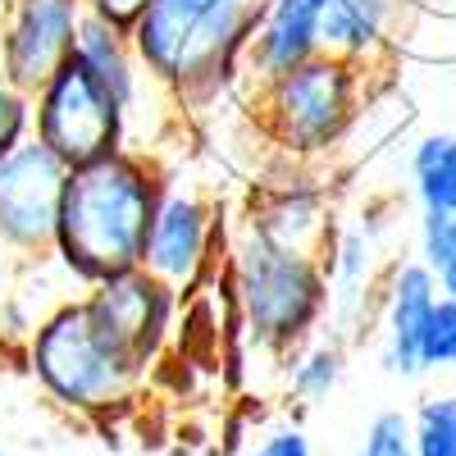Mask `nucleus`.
<instances>
[{
    "label": "nucleus",
    "mask_w": 456,
    "mask_h": 456,
    "mask_svg": "<svg viewBox=\"0 0 456 456\" xmlns=\"http://www.w3.org/2000/svg\"><path fill=\"white\" fill-rule=\"evenodd\" d=\"M165 187L169 174L160 160L137 146H119L101 160L69 169L51 251L64 279L87 292L114 274L142 270L151 219L160 210Z\"/></svg>",
    "instance_id": "nucleus-1"
},
{
    "label": "nucleus",
    "mask_w": 456,
    "mask_h": 456,
    "mask_svg": "<svg viewBox=\"0 0 456 456\" xmlns=\"http://www.w3.org/2000/svg\"><path fill=\"white\" fill-rule=\"evenodd\" d=\"M270 0H146L133 46L151 83L178 105H215L242 78L251 37Z\"/></svg>",
    "instance_id": "nucleus-2"
},
{
    "label": "nucleus",
    "mask_w": 456,
    "mask_h": 456,
    "mask_svg": "<svg viewBox=\"0 0 456 456\" xmlns=\"http://www.w3.org/2000/svg\"><path fill=\"white\" fill-rule=\"evenodd\" d=\"M233 301L238 315L265 352H301L315 338V329L329 320V265L320 251L283 247L265 238L251 219H242L233 251Z\"/></svg>",
    "instance_id": "nucleus-3"
},
{
    "label": "nucleus",
    "mask_w": 456,
    "mask_h": 456,
    "mask_svg": "<svg viewBox=\"0 0 456 456\" xmlns=\"http://www.w3.org/2000/svg\"><path fill=\"white\" fill-rule=\"evenodd\" d=\"M365 101V64L342 55H311L292 73L256 87V114L270 142L292 160H320L352 133Z\"/></svg>",
    "instance_id": "nucleus-4"
},
{
    "label": "nucleus",
    "mask_w": 456,
    "mask_h": 456,
    "mask_svg": "<svg viewBox=\"0 0 456 456\" xmlns=\"http://www.w3.org/2000/svg\"><path fill=\"white\" fill-rule=\"evenodd\" d=\"M23 356H28L32 379L42 384V393L73 415H105L114 406H124L142 384V374H133L96 338L83 311V297H64L32 329Z\"/></svg>",
    "instance_id": "nucleus-5"
},
{
    "label": "nucleus",
    "mask_w": 456,
    "mask_h": 456,
    "mask_svg": "<svg viewBox=\"0 0 456 456\" xmlns=\"http://www.w3.org/2000/svg\"><path fill=\"white\" fill-rule=\"evenodd\" d=\"M32 137L46 142L69 169H78L128 146V110L105 92V83L78 55H69L51 73V83L32 96Z\"/></svg>",
    "instance_id": "nucleus-6"
},
{
    "label": "nucleus",
    "mask_w": 456,
    "mask_h": 456,
    "mask_svg": "<svg viewBox=\"0 0 456 456\" xmlns=\"http://www.w3.org/2000/svg\"><path fill=\"white\" fill-rule=\"evenodd\" d=\"M69 165L46 142L28 137L0 160V251L14 260H51Z\"/></svg>",
    "instance_id": "nucleus-7"
},
{
    "label": "nucleus",
    "mask_w": 456,
    "mask_h": 456,
    "mask_svg": "<svg viewBox=\"0 0 456 456\" xmlns=\"http://www.w3.org/2000/svg\"><path fill=\"white\" fill-rule=\"evenodd\" d=\"M178 306H183V297L146 270L114 274L83 292V311H87L96 338L133 374H146V365H156Z\"/></svg>",
    "instance_id": "nucleus-8"
},
{
    "label": "nucleus",
    "mask_w": 456,
    "mask_h": 456,
    "mask_svg": "<svg viewBox=\"0 0 456 456\" xmlns=\"http://www.w3.org/2000/svg\"><path fill=\"white\" fill-rule=\"evenodd\" d=\"M83 0H5L0 5V73L37 96L73 55Z\"/></svg>",
    "instance_id": "nucleus-9"
},
{
    "label": "nucleus",
    "mask_w": 456,
    "mask_h": 456,
    "mask_svg": "<svg viewBox=\"0 0 456 456\" xmlns=\"http://www.w3.org/2000/svg\"><path fill=\"white\" fill-rule=\"evenodd\" d=\"M210 251H215V206L201 192H192V187L169 183L156 219H151L142 270L156 274L160 283H169L183 297L201 283Z\"/></svg>",
    "instance_id": "nucleus-10"
},
{
    "label": "nucleus",
    "mask_w": 456,
    "mask_h": 456,
    "mask_svg": "<svg viewBox=\"0 0 456 456\" xmlns=\"http://www.w3.org/2000/svg\"><path fill=\"white\" fill-rule=\"evenodd\" d=\"M438 301V279L425 260H397L379 297V329H384V370L415 379L420 370V333Z\"/></svg>",
    "instance_id": "nucleus-11"
},
{
    "label": "nucleus",
    "mask_w": 456,
    "mask_h": 456,
    "mask_svg": "<svg viewBox=\"0 0 456 456\" xmlns=\"http://www.w3.org/2000/svg\"><path fill=\"white\" fill-rule=\"evenodd\" d=\"M265 238H274L283 247H306V251H329V192L320 178H306V174H292L283 183H270L260 187V197L251 201V215H247Z\"/></svg>",
    "instance_id": "nucleus-12"
},
{
    "label": "nucleus",
    "mask_w": 456,
    "mask_h": 456,
    "mask_svg": "<svg viewBox=\"0 0 456 456\" xmlns=\"http://www.w3.org/2000/svg\"><path fill=\"white\" fill-rule=\"evenodd\" d=\"M320 51H324L320 46V10L311 0H270V10H265L251 46H247L242 78H251L256 87L274 83Z\"/></svg>",
    "instance_id": "nucleus-13"
},
{
    "label": "nucleus",
    "mask_w": 456,
    "mask_h": 456,
    "mask_svg": "<svg viewBox=\"0 0 456 456\" xmlns=\"http://www.w3.org/2000/svg\"><path fill=\"white\" fill-rule=\"evenodd\" d=\"M320 10V46L329 55L374 64L393 51L402 0H311Z\"/></svg>",
    "instance_id": "nucleus-14"
},
{
    "label": "nucleus",
    "mask_w": 456,
    "mask_h": 456,
    "mask_svg": "<svg viewBox=\"0 0 456 456\" xmlns=\"http://www.w3.org/2000/svg\"><path fill=\"white\" fill-rule=\"evenodd\" d=\"M73 55H78L96 78L105 83V92L119 101L128 114L142 96V78H151V73L142 69L137 60V46H133V32L114 28L96 14L83 10V23H78V42H73Z\"/></svg>",
    "instance_id": "nucleus-15"
},
{
    "label": "nucleus",
    "mask_w": 456,
    "mask_h": 456,
    "mask_svg": "<svg viewBox=\"0 0 456 456\" xmlns=\"http://www.w3.org/2000/svg\"><path fill=\"white\" fill-rule=\"evenodd\" d=\"M411 192L420 210L456 215V133H425L411 146Z\"/></svg>",
    "instance_id": "nucleus-16"
},
{
    "label": "nucleus",
    "mask_w": 456,
    "mask_h": 456,
    "mask_svg": "<svg viewBox=\"0 0 456 456\" xmlns=\"http://www.w3.org/2000/svg\"><path fill=\"white\" fill-rule=\"evenodd\" d=\"M342 370H347V347H342L338 338L306 342L301 352H292V365H288L292 397H297L301 406H320V402L342 384Z\"/></svg>",
    "instance_id": "nucleus-17"
},
{
    "label": "nucleus",
    "mask_w": 456,
    "mask_h": 456,
    "mask_svg": "<svg viewBox=\"0 0 456 456\" xmlns=\"http://www.w3.org/2000/svg\"><path fill=\"white\" fill-rule=\"evenodd\" d=\"M415 456H456V393L425 397L411 415Z\"/></svg>",
    "instance_id": "nucleus-18"
},
{
    "label": "nucleus",
    "mask_w": 456,
    "mask_h": 456,
    "mask_svg": "<svg viewBox=\"0 0 456 456\" xmlns=\"http://www.w3.org/2000/svg\"><path fill=\"white\" fill-rule=\"evenodd\" d=\"M420 370H456V297H443L434 301V311L425 320V333H420Z\"/></svg>",
    "instance_id": "nucleus-19"
},
{
    "label": "nucleus",
    "mask_w": 456,
    "mask_h": 456,
    "mask_svg": "<svg viewBox=\"0 0 456 456\" xmlns=\"http://www.w3.org/2000/svg\"><path fill=\"white\" fill-rule=\"evenodd\" d=\"M356 456H415L411 415H402V411H379L374 420L365 425V438H361Z\"/></svg>",
    "instance_id": "nucleus-20"
},
{
    "label": "nucleus",
    "mask_w": 456,
    "mask_h": 456,
    "mask_svg": "<svg viewBox=\"0 0 456 456\" xmlns=\"http://www.w3.org/2000/svg\"><path fill=\"white\" fill-rule=\"evenodd\" d=\"M32 137V96L0 73V160Z\"/></svg>",
    "instance_id": "nucleus-21"
},
{
    "label": "nucleus",
    "mask_w": 456,
    "mask_h": 456,
    "mask_svg": "<svg viewBox=\"0 0 456 456\" xmlns=\"http://www.w3.org/2000/svg\"><path fill=\"white\" fill-rule=\"evenodd\" d=\"M456 247V215L447 210H420V233H415V260H425L429 270L452 256Z\"/></svg>",
    "instance_id": "nucleus-22"
},
{
    "label": "nucleus",
    "mask_w": 456,
    "mask_h": 456,
    "mask_svg": "<svg viewBox=\"0 0 456 456\" xmlns=\"http://www.w3.org/2000/svg\"><path fill=\"white\" fill-rule=\"evenodd\" d=\"M247 456H311V438L301 425H279L274 434H265Z\"/></svg>",
    "instance_id": "nucleus-23"
},
{
    "label": "nucleus",
    "mask_w": 456,
    "mask_h": 456,
    "mask_svg": "<svg viewBox=\"0 0 456 456\" xmlns=\"http://www.w3.org/2000/svg\"><path fill=\"white\" fill-rule=\"evenodd\" d=\"M83 10L105 19V23H114V28H124V32H133V23L146 10V0H83Z\"/></svg>",
    "instance_id": "nucleus-24"
},
{
    "label": "nucleus",
    "mask_w": 456,
    "mask_h": 456,
    "mask_svg": "<svg viewBox=\"0 0 456 456\" xmlns=\"http://www.w3.org/2000/svg\"><path fill=\"white\" fill-rule=\"evenodd\" d=\"M434 279H438V292H443V297H456V247H452V256L434 270Z\"/></svg>",
    "instance_id": "nucleus-25"
},
{
    "label": "nucleus",
    "mask_w": 456,
    "mask_h": 456,
    "mask_svg": "<svg viewBox=\"0 0 456 456\" xmlns=\"http://www.w3.org/2000/svg\"><path fill=\"white\" fill-rule=\"evenodd\" d=\"M0 456H10V452H0Z\"/></svg>",
    "instance_id": "nucleus-26"
}]
</instances>
